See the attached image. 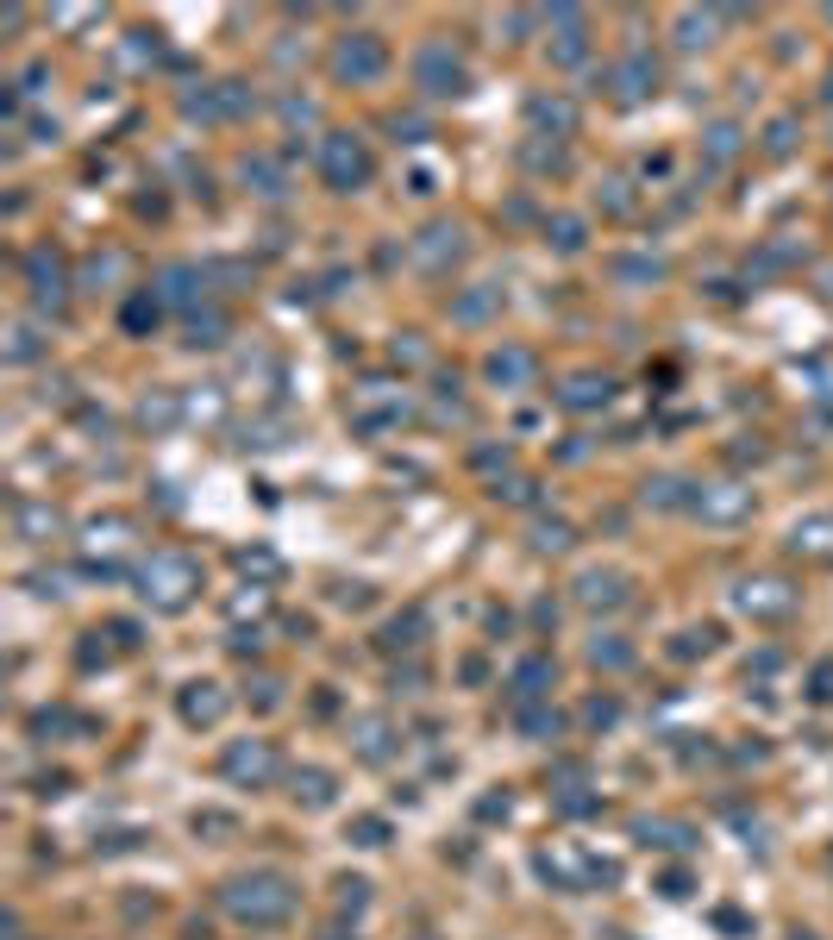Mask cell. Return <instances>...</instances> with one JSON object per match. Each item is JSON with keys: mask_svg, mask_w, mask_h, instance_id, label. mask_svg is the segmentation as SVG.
I'll list each match as a JSON object with an SVG mask.
<instances>
[{"mask_svg": "<svg viewBox=\"0 0 833 940\" xmlns=\"http://www.w3.org/2000/svg\"><path fill=\"white\" fill-rule=\"evenodd\" d=\"M226 909L238 915V922H251V928H270V922H282V915L295 909V884L282 878V872L232 878V884H226Z\"/></svg>", "mask_w": 833, "mask_h": 940, "instance_id": "cell-1", "label": "cell"}, {"mask_svg": "<svg viewBox=\"0 0 833 940\" xmlns=\"http://www.w3.org/2000/svg\"><path fill=\"white\" fill-rule=\"evenodd\" d=\"M138 583H145V602L151 608H182L188 596L201 590V564L188 558V552H151L145 571H138Z\"/></svg>", "mask_w": 833, "mask_h": 940, "instance_id": "cell-2", "label": "cell"}, {"mask_svg": "<svg viewBox=\"0 0 833 940\" xmlns=\"http://www.w3.org/2000/svg\"><path fill=\"white\" fill-rule=\"evenodd\" d=\"M320 170L332 188H364L370 182V151H364V138L357 132H332L326 145H320Z\"/></svg>", "mask_w": 833, "mask_h": 940, "instance_id": "cell-3", "label": "cell"}, {"mask_svg": "<svg viewBox=\"0 0 833 940\" xmlns=\"http://www.w3.org/2000/svg\"><path fill=\"white\" fill-rule=\"evenodd\" d=\"M332 69H339L345 82H376L389 69V44L376 32H357V38H345L339 51H332Z\"/></svg>", "mask_w": 833, "mask_h": 940, "instance_id": "cell-4", "label": "cell"}, {"mask_svg": "<svg viewBox=\"0 0 833 940\" xmlns=\"http://www.w3.org/2000/svg\"><path fill=\"white\" fill-rule=\"evenodd\" d=\"M414 82L426 94H458L464 88V63L451 57V44H426V51L414 57Z\"/></svg>", "mask_w": 833, "mask_h": 940, "instance_id": "cell-5", "label": "cell"}, {"mask_svg": "<svg viewBox=\"0 0 833 940\" xmlns=\"http://www.w3.org/2000/svg\"><path fill=\"white\" fill-rule=\"evenodd\" d=\"M226 778H238V784H270V778H276L270 740H238V746L226 752Z\"/></svg>", "mask_w": 833, "mask_h": 940, "instance_id": "cell-6", "label": "cell"}, {"mask_svg": "<svg viewBox=\"0 0 833 940\" xmlns=\"http://www.w3.org/2000/svg\"><path fill=\"white\" fill-rule=\"evenodd\" d=\"M733 602H740L746 615H758V621H777V615H790V608H796V596L783 590V583H771V577L740 583V590H733Z\"/></svg>", "mask_w": 833, "mask_h": 940, "instance_id": "cell-7", "label": "cell"}, {"mask_svg": "<svg viewBox=\"0 0 833 940\" xmlns=\"http://www.w3.org/2000/svg\"><path fill=\"white\" fill-rule=\"evenodd\" d=\"M577 602H583V608H621V602H627V577H621V571H589V577L577 583Z\"/></svg>", "mask_w": 833, "mask_h": 940, "instance_id": "cell-8", "label": "cell"}, {"mask_svg": "<svg viewBox=\"0 0 833 940\" xmlns=\"http://www.w3.org/2000/svg\"><path fill=\"white\" fill-rule=\"evenodd\" d=\"M26 276H32V295L38 301H57L63 295V257L57 251H32L26 257Z\"/></svg>", "mask_w": 833, "mask_h": 940, "instance_id": "cell-9", "label": "cell"}, {"mask_svg": "<svg viewBox=\"0 0 833 940\" xmlns=\"http://www.w3.org/2000/svg\"><path fill=\"white\" fill-rule=\"evenodd\" d=\"M696 508L708 514V521H740V514H752V489H733V483H721L714 496H696Z\"/></svg>", "mask_w": 833, "mask_h": 940, "instance_id": "cell-10", "label": "cell"}, {"mask_svg": "<svg viewBox=\"0 0 833 940\" xmlns=\"http://www.w3.org/2000/svg\"><path fill=\"white\" fill-rule=\"evenodd\" d=\"M182 715H188V721H201V727H213V721L226 715L220 684H188V690H182Z\"/></svg>", "mask_w": 833, "mask_h": 940, "instance_id": "cell-11", "label": "cell"}, {"mask_svg": "<svg viewBox=\"0 0 833 940\" xmlns=\"http://www.w3.org/2000/svg\"><path fill=\"white\" fill-rule=\"evenodd\" d=\"M558 402H564V408H602V402H608V376H570Z\"/></svg>", "mask_w": 833, "mask_h": 940, "instance_id": "cell-12", "label": "cell"}, {"mask_svg": "<svg viewBox=\"0 0 833 940\" xmlns=\"http://www.w3.org/2000/svg\"><path fill=\"white\" fill-rule=\"evenodd\" d=\"M57 527H63V514H57V508H38V502L19 508V533L38 539V546H44V539H57Z\"/></svg>", "mask_w": 833, "mask_h": 940, "instance_id": "cell-13", "label": "cell"}, {"mask_svg": "<svg viewBox=\"0 0 833 940\" xmlns=\"http://www.w3.org/2000/svg\"><path fill=\"white\" fill-rule=\"evenodd\" d=\"M458 239H464L458 226H433V232H426V245H420V264H433V270H439V264H445V251H451V257L464 251Z\"/></svg>", "mask_w": 833, "mask_h": 940, "instance_id": "cell-14", "label": "cell"}, {"mask_svg": "<svg viewBox=\"0 0 833 940\" xmlns=\"http://www.w3.org/2000/svg\"><path fill=\"white\" fill-rule=\"evenodd\" d=\"M489 376H495V383H527V376H533V358H527V351H495V358H489Z\"/></svg>", "mask_w": 833, "mask_h": 940, "instance_id": "cell-15", "label": "cell"}, {"mask_svg": "<svg viewBox=\"0 0 833 940\" xmlns=\"http://www.w3.org/2000/svg\"><path fill=\"white\" fill-rule=\"evenodd\" d=\"M545 684H552V665L545 658H527V665L514 671V696L527 702V696H545Z\"/></svg>", "mask_w": 833, "mask_h": 940, "instance_id": "cell-16", "label": "cell"}, {"mask_svg": "<svg viewBox=\"0 0 833 940\" xmlns=\"http://www.w3.org/2000/svg\"><path fill=\"white\" fill-rule=\"evenodd\" d=\"M790 546L827 558V552H833V521H808V527H796V533H790Z\"/></svg>", "mask_w": 833, "mask_h": 940, "instance_id": "cell-17", "label": "cell"}, {"mask_svg": "<svg viewBox=\"0 0 833 940\" xmlns=\"http://www.w3.org/2000/svg\"><path fill=\"white\" fill-rule=\"evenodd\" d=\"M652 82H658V69H652L646 57H633V63H621V94H627V101H633V94H646Z\"/></svg>", "mask_w": 833, "mask_h": 940, "instance_id": "cell-18", "label": "cell"}, {"mask_svg": "<svg viewBox=\"0 0 833 940\" xmlns=\"http://www.w3.org/2000/svg\"><path fill=\"white\" fill-rule=\"evenodd\" d=\"M151 326H157V295L126 301V333H151Z\"/></svg>", "mask_w": 833, "mask_h": 940, "instance_id": "cell-19", "label": "cell"}, {"mask_svg": "<svg viewBox=\"0 0 833 940\" xmlns=\"http://www.w3.org/2000/svg\"><path fill=\"white\" fill-rule=\"evenodd\" d=\"M533 120H539V126L570 132V126H577V113H570V101H533Z\"/></svg>", "mask_w": 833, "mask_h": 940, "instance_id": "cell-20", "label": "cell"}, {"mask_svg": "<svg viewBox=\"0 0 833 940\" xmlns=\"http://www.w3.org/2000/svg\"><path fill=\"white\" fill-rule=\"evenodd\" d=\"M639 840L646 846H689V834L671 828V821H639Z\"/></svg>", "mask_w": 833, "mask_h": 940, "instance_id": "cell-21", "label": "cell"}, {"mask_svg": "<svg viewBox=\"0 0 833 940\" xmlns=\"http://www.w3.org/2000/svg\"><path fill=\"white\" fill-rule=\"evenodd\" d=\"M295 796H307V803L320 809V803H332V778L326 771H307V778H295Z\"/></svg>", "mask_w": 833, "mask_h": 940, "instance_id": "cell-22", "label": "cell"}, {"mask_svg": "<svg viewBox=\"0 0 833 940\" xmlns=\"http://www.w3.org/2000/svg\"><path fill=\"white\" fill-rule=\"evenodd\" d=\"M533 546H539V552H564V546H570V527H564V521L539 527V533H533Z\"/></svg>", "mask_w": 833, "mask_h": 940, "instance_id": "cell-23", "label": "cell"}, {"mask_svg": "<svg viewBox=\"0 0 833 940\" xmlns=\"http://www.w3.org/2000/svg\"><path fill=\"white\" fill-rule=\"evenodd\" d=\"M119 539H126V521H107V527H94V533H88V546H94V552H113Z\"/></svg>", "mask_w": 833, "mask_h": 940, "instance_id": "cell-24", "label": "cell"}, {"mask_svg": "<svg viewBox=\"0 0 833 940\" xmlns=\"http://www.w3.org/2000/svg\"><path fill=\"white\" fill-rule=\"evenodd\" d=\"M589 658H595V665H627V658H633V652H627V646H614V640H608V646H602V640H595V646H589Z\"/></svg>", "mask_w": 833, "mask_h": 940, "instance_id": "cell-25", "label": "cell"}, {"mask_svg": "<svg viewBox=\"0 0 833 940\" xmlns=\"http://www.w3.org/2000/svg\"><path fill=\"white\" fill-rule=\"evenodd\" d=\"M357 734H364V752H370V759H383V740H389V734H383V721H364Z\"/></svg>", "mask_w": 833, "mask_h": 940, "instance_id": "cell-26", "label": "cell"}, {"mask_svg": "<svg viewBox=\"0 0 833 940\" xmlns=\"http://www.w3.org/2000/svg\"><path fill=\"white\" fill-rule=\"evenodd\" d=\"M351 834H357V840H364V846H383V834H389V828H383V821H376V815H364V821H357V828H351Z\"/></svg>", "mask_w": 833, "mask_h": 940, "instance_id": "cell-27", "label": "cell"}, {"mask_svg": "<svg viewBox=\"0 0 833 940\" xmlns=\"http://www.w3.org/2000/svg\"><path fill=\"white\" fill-rule=\"evenodd\" d=\"M520 727L527 734H558V715H520Z\"/></svg>", "mask_w": 833, "mask_h": 940, "instance_id": "cell-28", "label": "cell"}, {"mask_svg": "<svg viewBox=\"0 0 833 940\" xmlns=\"http://www.w3.org/2000/svg\"><path fill=\"white\" fill-rule=\"evenodd\" d=\"M790 132H796V126H790V120H777V126H771V138H765V145H771V151H777V157H783V151H790Z\"/></svg>", "mask_w": 833, "mask_h": 940, "instance_id": "cell-29", "label": "cell"}, {"mask_svg": "<svg viewBox=\"0 0 833 940\" xmlns=\"http://www.w3.org/2000/svg\"><path fill=\"white\" fill-rule=\"evenodd\" d=\"M201 834H232V815H195Z\"/></svg>", "mask_w": 833, "mask_h": 940, "instance_id": "cell-30", "label": "cell"}, {"mask_svg": "<svg viewBox=\"0 0 833 940\" xmlns=\"http://www.w3.org/2000/svg\"><path fill=\"white\" fill-rule=\"evenodd\" d=\"M577 232H583L577 220H558V245H564V251H577V245H583V239H577Z\"/></svg>", "mask_w": 833, "mask_h": 940, "instance_id": "cell-31", "label": "cell"}, {"mask_svg": "<svg viewBox=\"0 0 833 940\" xmlns=\"http://www.w3.org/2000/svg\"><path fill=\"white\" fill-rule=\"evenodd\" d=\"M815 696H833V665H821V671H815Z\"/></svg>", "mask_w": 833, "mask_h": 940, "instance_id": "cell-32", "label": "cell"}]
</instances>
